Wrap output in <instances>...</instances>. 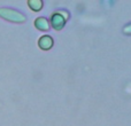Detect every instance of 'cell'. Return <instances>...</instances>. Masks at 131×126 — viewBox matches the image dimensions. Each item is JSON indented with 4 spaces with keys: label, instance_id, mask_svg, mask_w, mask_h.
Returning a JSON list of instances; mask_svg holds the SVG:
<instances>
[{
    "label": "cell",
    "instance_id": "1",
    "mask_svg": "<svg viewBox=\"0 0 131 126\" xmlns=\"http://www.w3.org/2000/svg\"><path fill=\"white\" fill-rule=\"evenodd\" d=\"M0 17L5 21H8L12 23H24L27 21V16L20 10H16L8 7H1L0 8Z\"/></svg>",
    "mask_w": 131,
    "mask_h": 126
},
{
    "label": "cell",
    "instance_id": "2",
    "mask_svg": "<svg viewBox=\"0 0 131 126\" xmlns=\"http://www.w3.org/2000/svg\"><path fill=\"white\" fill-rule=\"evenodd\" d=\"M52 44L53 40L50 36H43L38 41V45L41 49H50L52 47Z\"/></svg>",
    "mask_w": 131,
    "mask_h": 126
},
{
    "label": "cell",
    "instance_id": "3",
    "mask_svg": "<svg viewBox=\"0 0 131 126\" xmlns=\"http://www.w3.org/2000/svg\"><path fill=\"white\" fill-rule=\"evenodd\" d=\"M35 27L38 30H47L48 29V22L46 18L44 17H38L35 21Z\"/></svg>",
    "mask_w": 131,
    "mask_h": 126
},
{
    "label": "cell",
    "instance_id": "4",
    "mask_svg": "<svg viewBox=\"0 0 131 126\" xmlns=\"http://www.w3.org/2000/svg\"><path fill=\"white\" fill-rule=\"evenodd\" d=\"M28 5H29L30 8L35 11L40 10V8L43 7V2H41L40 0H30V1H28Z\"/></svg>",
    "mask_w": 131,
    "mask_h": 126
},
{
    "label": "cell",
    "instance_id": "5",
    "mask_svg": "<svg viewBox=\"0 0 131 126\" xmlns=\"http://www.w3.org/2000/svg\"><path fill=\"white\" fill-rule=\"evenodd\" d=\"M52 24L55 29H60V27H61V24H62L61 17H60L59 15H54L52 17Z\"/></svg>",
    "mask_w": 131,
    "mask_h": 126
}]
</instances>
